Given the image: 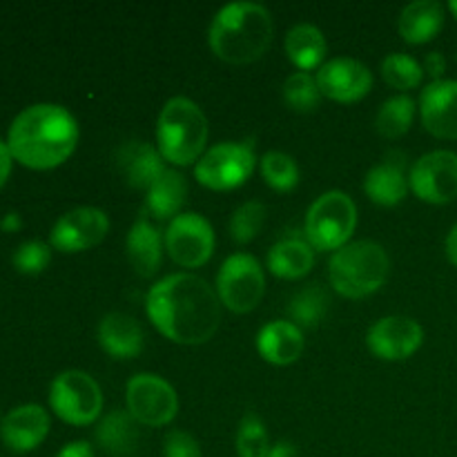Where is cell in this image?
Segmentation results:
<instances>
[{
  "label": "cell",
  "instance_id": "obj_33",
  "mask_svg": "<svg viewBox=\"0 0 457 457\" xmlns=\"http://www.w3.org/2000/svg\"><path fill=\"white\" fill-rule=\"evenodd\" d=\"M270 449L266 424L257 413H245L237 431V453L239 457H268Z\"/></svg>",
  "mask_w": 457,
  "mask_h": 457
},
{
  "label": "cell",
  "instance_id": "obj_35",
  "mask_svg": "<svg viewBox=\"0 0 457 457\" xmlns=\"http://www.w3.org/2000/svg\"><path fill=\"white\" fill-rule=\"evenodd\" d=\"M49 259H52V250L43 241H25V244L18 245V250L13 253V268L22 275H40L45 268L49 266Z\"/></svg>",
  "mask_w": 457,
  "mask_h": 457
},
{
  "label": "cell",
  "instance_id": "obj_30",
  "mask_svg": "<svg viewBox=\"0 0 457 457\" xmlns=\"http://www.w3.org/2000/svg\"><path fill=\"white\" fill-rule=\"evenodd\" d=\"M284 101L290 110L299 112V114L315 112L321 101L317 79H312L308 71H295V74H290L284 83Z\"/></svg>",
  "mask_w": 457,
  "mask_h": 457
},
{
  "label": "cell",
  "instance_id": "obj_8",
  "mask_svg": "<svg viewBox=\"0 0 457 457\" xmlns=\"http://www.w3.org/2000/svg\"><path fill=\"white\" fill-rule=\"evenodd\" d=\"M217 295L219 302L237 315L254 311L266 295L262 263L245 253L228 257L217 275Z\"/></svg>",
  "mask_w": 457,
  "mask_h": 457
},
{
  "label": "cell",
  "instance_id": "obj_36",
  "mask_svg": "<svg viewBox=\"0 0 457 457\" xmlns=\"http://www.w3.org/2000/svg\"><path fill=\"white\" fill-rule=\"evenodd\" d=\"M165 457H201V446L190 433L170 431L163 442Z\"/></svg>",
  "mask_w": 457,
  "mask_h": 457
},
{
  "label": "cell",
  "instance_id": "obj_37",
  "mask_svg": "<svg viewBox=\"0 0 457 457\" xmlns=\"http://www.w3.org/2000/svg\"><path fill=\"white\" fill-rule=\"evenodd\" d=\"M424 71H427L431 79L442 80V76H445L446 71V58L442 56L440 52L427 54V58H424Z\"/></svg>",
  "mask_w": 457,
  "mask_h": 457
},
{
  "label": "cell",
  "instance_id": "obj_38",
  "mask_svg": "<svg viewBox=\"0 0 457 457\" xmlns=\"http://www.w3.org/2000/svg\"><path fill=\"white\" fill-rule=\"evenodd\" d=\"M56 457H94V449L87 442H70L58 451Z\"/></svg>",
  "mask_w": 457,
  "mask_h": 457
},
{
  "label": "cell",
  "instance_id": "obj_3",
  "mask_svg": "<svg viewBox=\"0 0 457 457\" xmlns=\"http://www.w3.org/2000/svg\"><path fill=\"white\" fill-rule=\"evenodd\" d=\"M272 16L259 3H230L214 16L208 31L210 49L230 65L259 61L272 43Z\"/></svg>",
  "mask_w": 457,
  "mask_h": 457
},
{
  "label": "cell",
  "instance_id": "obj_27",
  "mask_svg": "<svg viewBox=\"0 0 457 457\" xmlns=\"http://www.w3.org/2000/svg\"><path fill=\"white\" fill-rule=\"evenodd\" d=\"M286 54L293 61L295 67H299V71H308L320 67V62L324 61L326 56V45L324 34H321L320 27L308 25V22H302V25H295L293 29L286 34Z\"/></svg>",
  "mask_w": 457,
  "mask_h": 457
},
{
  "label": "cell",
  "instance_id": "obj_26",
  "mask_svg": "<svg viewBox=\"0 0 457 457\" xmlns=\"http://www.w3.org/2000/svg\"><path fill=\"white\" fill-rule=\"evenodd\" d=\"M315 263V250L302 239L277 241L268 253V268L279 279H302Z\"/></svg>",
  "mask_w": 457,
  "mask_h": 457
},
{
  "label": "cell",
  "instance_id": "obj_4",
  "mask_svg": "<svg viewBox=\"0 0 457 457\" xmlns=\"http://www.w3.org/2000/svg\"><path fill=\"white\" fill-rule=\"evenodd\" d=\"M328 275L330 284L342 297L364 299L386 284L391 259L378 241H353L333 254Z\"/></svg>",
  "mask_w": 457,
  "mask_h": 457
},
{
  "label": "cell",
  "instance_id": "obj_29",
  "mask_svg": "<svg viewBox=\"0 0 457 457\" xmlns=\"http://www.w3.org/2000/svg\"><path fill=\"white\" fill-rule=\"evenodd\" d=\"M330 308V297L321 286L311 284L306 288L299 290L293 299H290L288 312L293 317V324H297L299 328L306 326V328H312V326L321 324Z\"/></svg>",
  "mask_w": 457,
  "mask_h": 457
},
{
  "label": "cell",
  "instance_id": "obj_39",
  "mask_svg": "<svg viewBox=\"0 0 457 457\" xmlns=\"http://www.w3.org/2000/svg\"><path fill=\"white\" fill-rule=\"evenodd\" d=\"M12 163H13V159H12V152H9L7 143L0 141V187L7 183L9 174H12Z\"/></svg>",
  "mask_w": 457,
  "mask_h": 457
},
{
  "label": "cell",
  "instance_id": "obj_10",
  "mask_svg": "<svg viewBox=\"0 0 457 457\" xmlns=\"http://www.w3.org/2000/svg\"><path fill=\"white\" fill-rule=\"evenodd\" d=\"M128 411L141 427H165L179 413L177 391L152 373L134 375L125 388Z\"/></svg>",
  "mask_w": 457,
  "mask_h": 457
},
{
  "label": "cell",
  "instance_id": "obj_28",
  "mask_svg": "<svg viewBox=\"0 0 457 457\" xmlns=\"http://www.w3.org/2000/svg\"><path fill=\"white\" fill-rule=\"evenodd\" d=\"M415 119V101L406 94L393 96L382 103L378 116H375V129L382 134L384 138H402L411 129Z\"/></svg>",
  "mask_w": 457,
  "mask_h": 457
},
{
  "label": "cell",
  "instance_id": "obj_2",
  "mask_svg": "<svg viewBox=\"0 0 457 457\" xmlns=\"http://www.w3.org/2000/svg\"><path fill=\"white\" fill-rule=\"evenodd\" d=\"M79 145V123L54 103H38L13 119L7 147L12 159L29 170H52L65 163Z\"/></svg>",
  "mask_w": 457,
  "mask_h": 457
},
{
  "label": "cell",
  "instance_id": "obj_14",
  "mask_svg": "<svg viewBox=\"0 0 457 457\" xmlns=\"http://www.w3.org/2000/svg\"><path fill=\"white\" fill-rule=\"evenodd\" d=\"M110 230V219L103 210L89 208H74L62 214L52 228L49 241L61 253H83V250L94 248L101 244Z\"/></svg>",
  "mask_w": 457,
  "mask_h": 457
},
{
  "label": "cell",
  "instance_id": "obj_1",
  "mask_svg": "<svg viewBox=\"0 0 457 457\" xmlns=\"http://www.w3.org/2000/svg\"><path fill=\"white\" fill-rule=\"evenodd\" d=\"M145 311L154 328L170 342L199 346L221 324V302L212 286L196 275L179 272L152 286Z\"/></svg>",
  "mask_w": 457,
  "mask_h": 457
},
{
  "label": "cell",
  "instance_id": "obj_18",
  "mask_svg": "<svg viewBox=\"0 0 457 457\" xmlns=\"http://www.w3.org/2000/svg\"><path fill=\"white\" fill-rule=\"evenodd\" d=\"M116 168L123 174L129 187L150 190L152 183L165 172L163 156L154 145L145 141H128L116 154Z\"/></svg>",
  "mask_w": 457,
  "mask_h": 457
},
{
  "label": "cell",
  "instance_id": "obj_21",
  "mask_svg": "<svg viewBox=\"0 0 457 457\" xmlns=\"http://www.w3.org/2000/svg\"><path fill=\"white\" fill-rule=\"evenodd\" d=\"M259 355L275 366H288L303 353L302 328L293 321L275 320L263 326L257 335Z\"/></svg>",
  "mask_w": 457,
  "mask_h": 457
},
{
  "label": "cell",
  "instance_id": "obj_15",
  "mask_svg": "<svg viewBox=\"0 0 457 457\" xmlns=\"http://www.w3.org/2000/svg\"><path fill=\"white\" fill-rule=\"evenodd\" d=\"M321 96L337 103H355L373 87V71L355 58L339 56L324 62L317 71Z\"/></svg>",
  "mask_w": 457,
  "mask_h": 457
},
{
  "label": "cell",
  "instance_id": "obj_12",
  "mask_svg": "<svg viewBox=\"0 0 457 457\" xmlns=\"http://www.w3.org/2000/svg\"><path fill=\"white\" fill-rule=\"evenodd\" d=\"M409 186L415 196L427 204H451L457 199V154L436 150L420 156L409 174Z\"/></svg>",
  "mask_w": 457,
  "mask_h": 457
},
{
  "label": "cell",
  "instance_id": "obj_11",
  "mask_svg": "<svg viewBox=\"0 0 457 457\" xmlns=\"http://www.w3.org/2000/svg\"><path fill=\"white\" fill-rule=\"evenodd\" d=\"M165 250L179 266L201 268L214 253L212 226L208 219L196 212L179 214L165 230Z\"/></svg>",
  "mask_w": 457,
  "mask_h": 457
},
{
  "label": "cell",
  "instance_id": "obj_25",
  "mask_svg": "<svg viewBox=\"0 0 457 457\" xmlns=\"http://www.w3.org/2000/svg\"><path fill=\"white\" fill-rule=\"evenodd\" d=\"M187 199V181L177 170H165L147 190V212L159 221L177 219Z\"/></svg>",
  "mask_w": 457,
  "mask_h": 457
},
{
  "label": "cell",
  "instance_id": "obj_17",
  "mask_svg": "<svg viewBox=\"0 0 457 457\" xmlns=\"http://www.w3.org/2000/svg\"><path fill=\"white\" fill-rule=\"evenodd\" d=\"M420 114L433 137L457 138V80H433L420 96Z\"/></svg>",
  "mask_w": 457,
  "mask_h": 457
},
{
  "label": "cell",
  "instance_id": "obj_31",
  "mask_svg": "<svg viewBox=\"0 0 457 457\" xmlns=\"http://www.w3.org/2000/svg\"><path fill=\"white\" fill-rule=\"evenodd\" d=\"M262 174L263 181L277 192H290L299 183L297 161L286 152H266L262 159Z\"/></svg>",
  "mask_w": 457,
  "mask_h": 457
},
{
  "label": "cell",
  "instance_id": "obj_40",
  "mask_svg": "<svg viewBox=\"0 0 457 457\" xmlns=\"http://www.w3.org/2000/svg\"><path fill=\"white\" fill-rule=\"evenodd\" d=\"M22 228V219L18 212H7L0 221V230L3 232H18Z\"/></svg>",
  "mask_w": 457,
  "mask_h": 457
},
{
  "label": "cell",
  "instance_id": "obj_41",
  "mask_svg": "<svg viewBox=\"0 0 457 457\" xmlns=\"http://www.w3.org/2000/svg\"><path fill=\"white\" fill-rule=\"evenodd\" d=\"M445 250H446V257H449V262L457 268V223L453 228H451L449 237H446Z\"/></svg>",
  "mask_w": 457,
  "mask_h": 457
},
{
  "label": "cell",
  "instance_id": "obj_34",
  "mask_svg": "<svg viewBox=\"0 0 457 457\" xmlns=\"http://www.w3.org/2000/svg\"><path fill=\"white\" fill-rule=\"evenodd\" d=\"M268 210L266 205L259 201H245L244 205L235 210L230 219V237L237 244H250L254 237L262 232L263 223H266Z\"/></svg>",
  "mask_w": 457,
  "mask_h": 457
},
{
  "label": "cell",
  "instance_id": "obj_7",
  "mask_svg": "<svg viewBox=\"0 0 457 457\" xmlns=\"http://www.w3.org/2000/svg\"><path fill=\"white\" fill-rule=\"evenodd\" d=\"M49 406L62 422L71 427H87L101 418V386L83 370H65L56 375L49 386Z\"/></svg>",
  "mask_w": 457,
  "mask_h": 457
},
{
  "label": "cell",
  "instance_id": "obj_19",
  "mask_svg": "<svg viewBox=\"0 0 457 457\" xmlns=\"http://www.w3.org/2000/svg\"><path fill=\"white\" fill-rule=\"evenodd\" d=\"M364 190L370 201L378 205H397L409 192V177H406L404 156L400 152H391L379 165L369 170L364 179Z\"/></svg>",
  "mask_w": 457,
  "mask_h": 457
},
{
  "label": "cell",
  "instance_id": "obj_13",
  "mask_svg": "<svg viewBox=\"0 0 457 457\" xmlns=\"http://www.w3.org/2000/svg\"><path fill=\"white\" fill-rule=\"evenodd\" d=\"M424 342L422 326L404 315L382 317L366 335L370 353L384 361H404L420 351Z\"/></svg>",
  "mask_w": 457,
  "mask_h": 457
},
{
  "label": "cell",
  "instance_id": "obj_16",
  "mask_svg": "<svg viewBox=\"0 0 457 457\" xmlns=\"http://www.w3.org/2000/svg\"><path fill=\"white\" fill-rule=\"evenodd\" d=\"M49 433V415L43 406L25 404L9 411L0 422V440L13 453L38 449Z\"/></svg>",
  "mask_w": 457,
  "mask_h": 457
},
{
  "label": "cell",
  "instance_id": "obj_20",
  "mask_svg": "<svg viewBox=\"0 0 457 457\" xmlns=\"http://www.w3.org/2000/svg\"><path fill=\"white\" fill-rule=\"evenodd\" d=\"M98 344L114 360H132L143 351L145 333L134 317L110 312L98 324Z\"/></svg>",
  "mask_w": 457,
  "mask_h": 457
},
{
  "label": "cell",
  "instance_id": "obj_6",
  "mask_svg": "<svg viewBox=\"0 0 457 457\" xmlns=\"http://www.w3.org/2000/svg\"><path fill=\"white\" fill-rule=\"evenodd\" d=\"M355 201L342 190L326 192L308 208L306 237L312 250L328 253L344 248L355 232Z\"/></svg>",
  "mask_w": 457,
  "mask_h": 457
},
{
  "label": "cell",
  "instance_id": "obj_23",
  "mask_svg": "<svg viewBox=\"0 0 457 457\" xmlns=\"http://www.w3.org/2000/svg\"><path fill=\"white\" fill-rule=\"evenodd\" d=\"M445 27V7L436 0H415L400 13V36L411 45L436 38Z\"/></svg>",
  "mask_w": 457,
  "mask_h": 457
},
{
  "label": "cell",
  "instance_id": "obj_32",
  "mask_svg": "<svg viewBox=\"0 0 457 457\" xmlns=\"http://www.w3.org/2000/svg\"><path fill=\"white\" fill-rule=\"evenodd\" d=\"M382 76L391 87L406 92L422 83L424 67L409 54H388L382 61Z\"/></svg>",
  "mask_w": 457,
  "mask_h": 457
},
{
  "label": "cell",
  "instance_id": "obj_5",
  "mask_svg": "<svg viewBox=\"0 0 457 457\" xmlns=\"http://www.w3.org/2000/svg\"><path fill=\"white\" fill-rule=\"evenodd\" d=\"M156 141H159L161 156L170 163H195L201 159L208 143V119L190 98H170L159 114Z\"/></svg>",
  "mask_w": 457,
  "mask_h": 457
},
{
  "label": "cell",
  "instance_id": "obj_43",
  "mask_svg": "<svg viewBox=\"0 0 457 457\" xmlns=\"http://www.w3.org/2000/svg\"><path fill=\"white\" fill-rule=\"evenodd\" d=\"M449 9H451V12H453V16H455V21H457V0H453V3H449Z\"/></svg>",
  "mask_w": 457,
  "mask_h": 457
},
{
  "label": "cell",
  "instance_id": "obj_9",
  "mask_svg": "<svg viewBox=\"0 0 457 457\" xmlns=\"http://www.w3.org/2000/svg\"><path fill=\"white\" fill-rule=\"evenodd\" d=\"M257 156L250 143H219L196 161L195 177L210 190H235L253 174Z\"/></svg>",
  "mask_w": 457,
  "mask_h": 457
},
{
  "label": "cell",
  "instance_id": "obj_24",
  "mask_svg": "<svg viewBox=\"0 0 457 457\" xmlns=\"http://www.w3.org/2000/svg\"><path fill=\"white\" fill-rule=\"evenodd\" d=\"M138 440H141L138 422L129 415V411H110L96 428L98 446L112 457L132 455L137 451Z\"/></svg>",
  "mask_w": 457,
  "mask_h": 457
},
{
  "label": "cell",
  "instance_id": "obj_22",
  "mask_svg": "<svg viewBox=\"0 0 457 457\" xmlns=\"http://www.w3.org/2000/svg\"><path fill=\"white\" fill-rule=\"evenodd\" d=\"M128 259L138 277H154L163 262V239L161 232L152 226L150 219L143 214L134 221L128 232Z\"/></svg>",
  "mask_w": 457,
  "mask_h": 457
},
{
  "label": "cell",
  "instance_id": "obj_42",
  "mask_svg": "<svg viewBox=\"0 0 457 457\" xmlns=\"http://www.w3.org/2000/svg\"><path fill=\"white\" fill-rule=\"evenodd\" d=\"M268 457H297V449L290 442H277Z\"/></svg>",
  "mask_w": 457,
  "mask_h": 457
}]
</instances>
